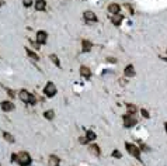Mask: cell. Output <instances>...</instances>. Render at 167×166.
<instances>
[{"label":"cell","mask_w":167,"mask_h":166,"mask_svg":"<svg viewBox=\"0 0 167 166\" xmlns=\"http://www.w3.org/2000/svg\"><path fill=\"white\" fill-rule=\"evenodd\" d=\"M11 162H17L20 166H30L32 159L30 156V153L23 151V152H18V153H13L11 155Z\"/></svg>","instance_id":"6da1fadb"},{"label":"cell","mask_w":167,"mask_h":166,"mask_svg":"<svg viewBox=\"0 0 167 166\" xmlns=\"http://www.w3.org/2000/svg\"><path fill=\"white\" fill-rule=\"evenodd\" d=\"M125 149L128 151V153L131 155V156H134L135 159H138L139 162H141V149L136 147V145H134V144H131V142H126L125 144Z\"/></svg>","instance_id":"7a4b0ae2"},{"label":"cell","mask_w":167,"mask_h":166,"mask_svg":"<svg viewBox=\"0 0 167 166\" xmlns=\"http://www.w3.org/2000/svg\"><path fill=\"white\" fill-rule=\"evenodd\" d=\"M44 94H45L46 97H53L56 94V87H55V84L52 82L46 83V86L44 87Z\"/></svg>","instance_id":"3957f363"},{"label":"cell","mask_w":167,"mask_h":166,"mask_svg":"<svg viewBox=\"0 0 167 166\" xmlns=\"http://www.w3.org/2000/svg\"><path fill=\"white\" fill-rule=\"evenodd\" d=\"M122 124H124V127L125 128H132L136 124V120L132 117V115L126 114V115L122 117Z\"/></svg>","instance_id":"277c9868"},{"label":"cell","mask_w":167,"mask_h":166,"mask_svg":"<svg viewBox=\"0 0 167 166\" xmlns=\"http://www.w3.org/2000/svg\"><path fill=\"white\" fill-rule=\"evenodd\" d=\"M46 39H48V34L45 31H38L37 32V42L39 45H45Z\"/></svg>","instance_id":"5b68a950"},{"label":"cell","mask_w":167,"mask_h":166,"mask_svg":"<svg viewBox=\"0 0 167 166\" xmlns=\"http://www.w3.org/2000/svg\"><path fill=\"white\" fill-rule=\"evenodd\" d=\"M30 99H31V93H28V92L24 90V89L20 92V100H21V102L28 103V104H30Z\"/></svg>","instance_id":"8992f818"},{"label":"cell","mask_w":167,"mask_h":166,"mask_svg":"<svg viewBox=\"0 0 167 166\" xmlns=\"http://www.w3.org/2000/svg\"><path fill=\"white\" fill-rule=\"evenodd\" d=\"M84 19H86V21H90V23H96L97 21V16L93 11H84Z\"/></svg>","instance_id":"52a82bcc"},{"label":"cell","mask_w":167,"mask_h":166,"mask_svg":"<svg viewBox=\"0 0 167 166\" xmlns=\"http://www.w3.org/2000/svg\"><path fill=\"white\" fill-rule=\"evenodd\" d=\"M91 48H93V44H91L89 39H83V41H82V51L83 52L91 51Z\"/></svg>","instance_id":"ba28073f"},{"label":"cell","mask_w":167,"mask_h":166,"mask_svg":"<svg viewBox=\"0 0 167 166\" xmlns=\"http://www.w3.org/2000/svg\"><path fill=\"white\" fill-rule=\"evenodd\" d=\"M124 73H125L126 77L135 76V68H134V65H128V66L125 68V70H124Z\"/></svg>","instance_id":"9c48e42d"},{"label":"cell","mask_w":167,"mask_h":166,"mask_svg":"<svg viewBox=\"0 0 167 166\" xmlns=\"http://www.w3.org/2000/svg\"><path fill=\"white\" fill-rule=\"evenodd\" d=\"M80 75L86 79H90L91 77V70L87 66H80Z\"/></svg>","instance_id":"30bf717a"},{"label":"cell","mask_w":167,"mask_h":166,"mask_svg":"<svg viewBox=\"0 0 167 166\" xmlns=\"http://www.w3.org/2000/svg\"><path fill=\"white\" fill-rule=\"evenodd\" d=\"M1 110L3 111H11V110H14V104L11 102H1Z\"/></svg>","instance_id":"8fae6325"},{"label":"cell","mask_w":167,"mask_h":166,"mask_svg":"<svg viewBox=\"0 0 167 166\" xmlns=\"http://www.w3.org/2000/svg\"><path fill=\"white\" fill-rule=\"evenodd\" d=\"M89 151H90L93 155H96V156H100V155H101V149H100V147L96 145V144H91L90 147H89Z\"/></svg>","instance_id":"7c38bea8"},{"label":"cell","mask_w":167,"mask_h":166,"mask_svg":"<svg viewBox=\"0 0 167 166\" xmlns=\"http://www.w3.org/2000/svg\"><path fill=\"white\" fill-rule=\"evenodd\" d=\"M109 19H111V23H112L114 26L118 27V26H119V24L122 23V20H124V17H122V16H119V14H115V16H111Z\"/></svg>","instance_id":"4fadbf2b"},{"label":"cell","mask_w":167,"mask_h":166,"mask_svg":"<svg viewBox=\"0 0 167 166\" xmlns=\"http://www.w3.org/2000/svg\"><path fill=\"white\" fill-rule=\"evenodd\" d=\"M35 9L38 10V11H42V10H45V7H46V1L45 0H35Z\"/></svg>","instance_id":"5bb4252c"},{"label":"cell","mask_w":167,"mask_h":166,"mask_svg":"<svg viewBox=\"0 0 167 166\" xmlns=\"http://www.w3.org/2000/svg\"><path fill=\"white\" fill-rule=\"evenodd\" d=\"M49 166H59L60 165V159H59L56 155H51L49 156V163H48Z\"/></svg>","instance_id":"9a60e30c"},{"label":"cell","mask_w":167,"mask_h":166,"mask_svg":"<svg viewBox=\"0 0 167 166\" xmlns=\"http://www.w3.org/2000/svg\"><path fill=\"white\" fill-rule=\"evenodd\" d=\"M119 9H121L119 4H117V3H111V4L108 6V11L111 14H118L119 13Z\"/></svg>","instance_id":"2e32d148"},{"label":"cell","mask_w":167,"mask_h":166,"mask_svg":"<svg viewBox=\"0 0 167 166\" xmlns=\"http://www.w3.org/2000/svg\"><path fill=\"white\" fill-rule=\"evenodd\" d=\"M26 51H27V54H28V57L31 58V59H34L35 62H37V61H39V57H38V55H37V54H35L34 51H31L30 48H26Z\"/></svg>","instance_id":"e0dca14e"},{"label":"cell","mask_w":167,"mask_h":166,"mask_svg":"<svg viewBox=\"0 0 167 166\" xmlns=\"http://www.w3.org/2000/svg\"><path fill=\"white\" fill-rule=\"evenodd\" d=\"M126 110H128V114L129 115H134L136 111H138L136 106H134V104H126Z\"/></svg>","instance_id":"ac0fdd59"},{"label":"cell","mask_w":167,"mask_h":166,"mask_svg":"<svg viewBox=\"0 0 167 166\" xmlns=\"http://www.w3.org/2000/svg\"><path fill=\"white\" fill-rule=\"evenodd\" d=\"M86 138H87L89 141H94L97 138V135L94 134L91 130H87V131H86Z\"/></svg>","instance_id":"d6986e66"},{"label":"cell","mask_w":167,"mask_h":166,"mask_svg":"<svg viewBox=\"0 0 167 166\" xmlns=\"http://www.w3.org/2000/svg\"><path fill=\"white\" fill-rule=\"evenodd\" d=\"M44 117H45L46 120H53V117H55V111L53 110H48L44 113Z\"/></svg>","instance_id":"ffe728a7"},{"label":"cell","mask_w":167,"mask_h":166,"mask_svg":"<svg viewBox=\"0 0 167 166\" xmlns=\"http://www.w3.org/2000/svg\"><path fill=\"white\" fill-rule=\"evenodd\" d=\"M3 137H4V140H6L7 142H10V144H13L14 141H16V140H14V137H13V135H11V134H9V132H3Z\"/></svg>","instance_id":"44dd1931"},{"label":"cell","mask_w":167,"mask_h":166,"mask_svg":"<svg viewBox=\"0 0 167 166\" xmlns=\"http://www.w3.org/2000/svg\"><path fill=\"white\" fill-rule=\"evenodd\" d=\"M49 58H51V61H52V62H53L55 65H56L58 68H60V62H59V58L56 57V55H53V54H52V55H51Z\"/></svg>","instance_id":"7402d4cb"},{"label":"cell","mask_w":167,"mask_h":166,"mask_svg":"<svg viewBox=\"0 0 167 166\" xmlns=\"http://www.w3.org/2000/svg\"><path fill=\"white\" fill-rule=\"evenodd\" d=\"M112 158H117V159H121L122 158V153L118 151V149H115L114 152H112Z\"/></svg>","instance_id":"603a6c76"},{"label":"cell","mask_w":167,"mask_h":166,"mask_svg":"<svg viewBox=\"0 0 167 166\" xmlns=\"http://www.w3.org/2000/svg\"><path fill=\"white\" fill-rule=\"evenodd\" d=\"M23 4L26 7H31L32 6V0H23Z\"/></svg>","instance_id":"cb8c5ba5"},{"label":"cell","mask_w":167,"mask_h":166,"mask_svg":"<svg viewBox=\"0 0 167 166\" xmlns=\"http://www.w3.org/2000/svg\"><path fill=\"white\" fill-rule=\"evenodd\" d=\"M141 113H142V115H143L145 118H149V111H148V110L142 109V110H141Z\"/></svg>","instance_id":"d4e9b609"},{"label":"cell","mask_w":167,"mask_h":166,"mask_svg":"<svg viewBox=\"0 0 167 166\" xmlns=\"http://www.w3.org/2000/svg\"><path fill=\"white\" fill-rule=\"evenodd\" d=\"M87 142H89V140H87L86 137H82V138H80V144H87Z\"/></svg>","instance_id":"484cf974"},{"label":"cell","mask_w":167,"mask_h":166,"mask_svg":"<svg viewBox=\"0 0 167 166\" xmlns=\"http://www.w3.org/2000/svg\"><path fill=\"white\" fill-rule=\"evenodd\" d=\"M125 7H126V9H128V10H129V13H131V14H134V9H132V7L129 6L128 3H126V4H125Z\"/></svg>","instance_id":"4316f807"},{"label":"cell","mask_w":167,"mask_h":166,"mask_svg":"<svg viewBox=\"0 0 167 166\" xmlns=\"http://www.w3.org/2000/svg\"><path fill=\"white\" fill-rule=\"evenodd\" d=\"M108 62H112V64H115L117 61H115V59H114V58H108Z\"/></svg>","instance_id":"83f0119b"},{"label":"cell","mask_w":167,"mask_h":166,"mask_svg":"<svg viewBox=\"0 0 167 166\" xmlns=\"http://www.w3.org/2000/svg\"><path fill=\"white\" fill-rule=\"evenodd\" d=\"M9 94H10V96H11V97H14V93H13V90H9Z\"/></svg>","instance_id":"f1b7e54d"},{"label":"cell","mask_w":167,"mask_h":166,"mask_svg":"<svg viewBox=\"0 0 167 166\" xmlns=\"http://www.w3.org/2000/svg\"><path fill=\"white\" fill-rule=\"evenodd\" d=\"M164 128H166V132H167V122H166V124H164Z\"/></svg>","instance_id":"f546056e"},{"label":"cell","mask_w":167,"mask_h":166,"mask_svg":"<svg viewBox=\"0 0 167 166\" xmlns=\"http://www.w3.org/2000/svg\"><path fill=\"white\" fill-rule=\"evenodd\" d=\"M1 4H3V1H1V0H0V7H1Z\"/></svg>","instance_id":"4dcf8cb0"}]
</instances>
